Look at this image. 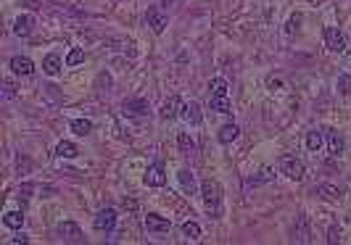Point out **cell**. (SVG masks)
<instances>
[{
    "instance_id": "cell-1",
    "label": "cell",
    "mask_w": 351,
    "mask_h": 245,
    "mask_svg": "<svg viewBox=\"0 0 351 245\" xmlns=\"http://www.w3.org/2000/svg\"><path fill=\"white\" fill-rule=\"evenodd\" d=\"M201 195H203V203H206L209 216L219 219L222 216V185L217 180H203L201 182Z\"/></svg>"
},
{
    "instance_id": "cell-2",
    "label": "cell",
    "mask_w": 351,
    "mask_h": 245,
    "mask_svg": "<svg viewBox=\"0 0 351 245\" xmlns=\"http://www.w3.org/2000/svg\"><path fill=\"white\" fill-rule=\"evenodd\" d=\"M280 172L288 177V180H293V182L304 180V164L296 156H285L283 158V161H280Z\"/></svg>"
},
{
    "instance_id": "cell-3",
    "label": "cell",
    "mask_w": 351,
    "mask_h": 245,
    "mask_svg": "<svg viewBox=\"0 0 351 245\" xmlns=\"http://www.w3.org/2000/svg\"><path fill=\"white\" fill-rule=\"evenodd\" d=\"M55 235H58V240H63V243H82V240H85L79 224H74V222H61L58 230H55Z\"/></svg>"
},
{
    "instance_id": "cell-4",
    "label": "cell",
    "mask_w": 351,
    "mask_h": 245,
    "mask_svg": "<svg viewBox=\"0 0 351 245\" xmlns=\"http://www.w3.org/2000/svg\"><path fill=\"white\" fill-rule=\"evenodd\" d=\"M145 21H148V26H151V29H153L156 34H161V32L166 29V24H169V18H166V13L161 11L159 5H153V8H148Z\"/></svg>"
},
{
    "instance_id": "cell-5",
    "label": "cell",
    "mask_w": 351,
    "mask_h": 245,
    "mask_svg": "<svg viewBox=\"0 0 351 245\" xmlns=\"http://www.w3.org/2000/svg\"><path fill=\"white\" fill-rule=\"evenodd\" d=\"M116 219H119V216H116L114 209H103V211H98V216H95V222H92V224H95L98 232H111L116 227Z\"/></svg>"
},
{
    "instance_id": "cell-6",
    "label": "cell",
    "mask_w": 351,
    "mask_h": 245,
    "mask_svg": "<svg viewBox=\"0 0 351 245\" xmlns=\"http://www.w3.org/2000/svg\"><path fill=\"white\" fill-rule=\"evenodd\" d=\"M122 111L127 116H148V111H151V106H148V100H143V98H129V100H124V106H122Z\"/></svg>"
},
{
    "instance_id": "cell-7",
    "label": "cell",
    "mask_w": 351,
    "mask_h": 245,
    "mask_svg": "<svg viewBox=\"0 0 351 245\" xmlns=\"http://www.w3.org/2000/svg\"><path fill=\"white\" fill-rule=\"evenodd\" d=\"M325 45H328V50H333V53H344L346 50V40H344V34H341L336 26H328V29H325Z\"/></svg>"
},
{
    "instance_id": "cell-8",
    "label": "cell",
    "mask_w": 351,
    "mask_h": 245,
    "mask_svg": "<svg viewBox=\"0 0 351 245\" xmlns=\"http://www.w3.org/2000/svg\"><path fill=\"white\" fill-rule=\"evenodd\" d=\"M145 185L148 187H164L166 185V174H164V166L161 164H151L148 166V172H145Z\"/></svg>"
},
{
    "instance_id": "cell-9",
    "label": "cell",
    "mask_w": 351,
    "mask_h": 245,
    "mask_svg": "<svg viewBox=\"0 0 351 245\" xmlns=\"http://www.w3.org/2000/svg\"><path fill=\"white\" fill-rule=\"evenodd\" d=\"M180 116H182L185 121H188V124H193V127H196V124H201V121H203L201 106H198L196 100H190V103H185V106H180Z\"/></svg>"
},
{
    "instance_id": "cell-10",
    "label": "cell",
    "mask_w": 351,
    "mask_h": 245,
    "mask_svg": "<svg viewBox=\"0 0 351 245\" xmlns=\"http://www.w3.org/2000/svg\"><path fill=\"white\" fill-rule=\"evenodd\" d=\"M11 69H13V74H18V77H32V74H34V63L26 58V55H13V58H11Z\"/></svg>"
},
{
    "instance_id": "cell-11",
    "label": "cell",
    "mask_w": 351,
    "mask_h": 245,
    "mask_svg": "<svg viewBox=\"0 0 351 245\" xmlns=\"http://www.w3.org/2000/svg\"><path fill=\"white\" fill-rule=\"evenodd\" d=\"M172 222L166 216H159V214H148L145 216V230L148 232H169Z\"/></svg>"
},
{
    "instance_id": "cell-12",
    "label": "cell",
    "mask_w": 351,
    "mask_h": 245,
    "mask_svg": "<svg viewBox=\"0 0 351 245\" xmlns=\"http://www.w3.org/2000/svg\"><path fill=\"white\" fill-rule=\"evenodd\" d=\"M322 132H325V137H328L330 156H341V153H344V137H341V132H336V129H322Z\"/></svg>"
},
{
    "instance_id": "cell-13",
    "label": "cell",
    "mask_w": 351,
    "mask_h": 245,
    "mask_svg": "<svg viewBox=\"0 0 351 245\" xmlns=\"http://www.w3.org/2000/svg\"><path fill=\"white\" fill-rule=\"evenodd\" d=\"M32 29H34V18H32L29 13L18 16L16 21H13V34H18V37H29Z\"/></svg>"
},
{
    "instance_id": "cell-14",
    "label": "cell",
    "mask_w": 351,
    "mask_h": 245,
    "mask_svg": "<svg viewBox=\"0 0 351 245\" xmlns=\"http://www.w3.org/2000/svg\"><path fill=\"white\" fill-rule=\"evenodd\" d=\"M177 148H180V153L182 156H196V140H193L188 132H180V137H177Z\"/></svg>"
},
{
    "instance_id": "cell-15",
    "label": "cell",
    "mask_w": 351,
    "mask_h": 245,
    "mask_svg": "<svg viewBox=\"0 0 351 245\" xmlns=\"http://www.w3.org/2000/svg\"><path fill=\"white\" fill-rule=\"evenodd\" d=\"M211 111H217V114H233L230 98L227 95H211Z\"/></svg>"
},
{
    "instance_id": "cell-16",
    "label": "cell",
    "mask_w": 351,
    "mask_h": 245,
    "mask_svg": "<svg viewBox=\"0 0 351 245\" xmlns=\"http://www.w3.org/2000/svg\"><path fill=\"white\" fill-rule=\"evenodd\" d=\"M77 153H79V148L74 143H69V140H61V143L55 145V156L58 158H74Z\"/></svg>"
},
{
    "instance_id": "cell-17",
    "label": "cell",
    "mask_w": 351,
    "mask_h": 245,
    "mask_svg": "<svg viewBox=\"0 0 351 245\" xmlns=\"http://www.w3.org/2000/svg\"><path fill=\"white\" fill-rule=\"evenodd\" d=\"M238 135H240V127L238 124H225V127L219 129L217 137H219V143L227 145V143H233V140H238Z\"/></svg>"
},
{
    "instance_id": "cell-18",
    "label": "cell",
    "mask_w": 351,
    "mask_h": 245,
    "mask_svg": "<svg viewBox=\"0 0 351 245\" xmlns=\"http://www.w3.org/2000/svg\"><path fill=\"white\" fill-rule=\"evenodd\" d=\"M309 219L307 216H299V224H296V243H309Z\"/></svg>"
},
{
    "instance_id": "cell-19",
    "label": "cell",
    "mask_w": 351,
    "mask_h": 245,
    "mask_svg": "<svg viewBox=\"0 0 351 245\" xmlns=\"http://www.w3.org/2000/svg\"><path fill=\"white\" fill-rule=\"evenodd\" d=\"M42 71L45 74H50V77H55V74L61 71V58L55 53H50V55H45V61H42Z\"/></svg>"
},
{
    "instance_id": "cell-20",
    "label": "cell",
    "mask_w": 351,
    "mask_h": 245,
    "mask_svg": "<svg viewBox=\"0 0 351 245\" xmlns=\"http://www.w3.org/2000/svg\"><path fill=\"white\" fill-rule=\"evenodd\" d=\"M177 106H180V98H177V95H172V98L161 106L159 116H161V119H174V116H177Z\"/></svg>"
},
{
    "instance_id": "cell-21",
    "label": "cell",
    "mask_w": 351,
    "mask_h": 245,
    "mask_svg": "<svg viewBox=\"0 0 351 245\" xmlns=\"http://www.w3.org/2000/svg\"><path fill=\"white\" fill-rule=\"evenodd\" d=\"M180 185L185 187V193H196V177H193V172H190V169H180Z\"/></svg>"
},
{
    "instance_id": "cell-22",
    "label": "cell",
    "mask_w": 351,
    "mask_h": 245,
    "mask_svg": "<svg viewBox=\"0 0 351 245\" xmlns=\"http://www.w3.org/2000/svg\"><path fill=\"white\" fill-rule=\"evenodd\" d=\"M71 132H74V135H79V137H85V135L92 132V121L90 119H74L71 121Z\"/></svg>"
},
{
    "instance_id": "cell-23",
    "label": "cell",
    "mask_w": 351,
    "mask_h": 245,
    "mask_svg": "<svg viewBox=\"0 0 351 245\" xmlns=\"http://www.w3.org/2000/svg\"><path fill=\"white\" fill-rule=\"evenodd\" d=\"M3 224H5V227H11V230H18L24 224V214L21 211H8L3 216Z\"/></svg>"
},
{
    "instance_id": "cell-24",
    "label": "cell",
    "mask_w": 351,
    "mask_h": 245,
    "mask_svg": "<svg viewBox=\"0 0 351 245\" xmlns=\"http://www.w3.org/2000/svg\"><path fill=\"white\" fill-rule=\"evenodd\" d=\"M322 135H325V132H320V129H312L307 135V148L312 150V153H317V150L322 148Z\"/></svg>"
},
{
    "instance_id": "cell-25",
    "label": "cell",
    "mask_w": 351,
    "mask_h": 245,
    "mask_svg": "<svg viewBox=\"0 0 351 245\" xmlns=\"http://www.w3.org/2000/svg\"><path fill=\"white\" fill-rule=\"evenodd\" d=\"M82 61H85V50H82V48H71L69 55H66V66H79Z\"/></svg>"
},
{
    "instance_id": "cell-26",
    "label": "cell",
    "mask_w": 351,
    "mask_h": 245,
    "mask_svg": "<svg viewBox=\"0 0 351 245\" xmlns=\"http://www.w3.org/2000/svg\"><path fill=\"white\" fill-rule=\"evenodd\" d=\"M182 232H185V238H190V240H198L201 238V227L196 222H185L182 224Z\"/></svg>"
},
{
    "instance_id": "cell-27",
    "label": "cell",
    "mask_w": 351,
    "mask_h": 245,
    "mask_svg": "<svg viewBox=\"0 0 351 245\" xmlns=\"http://www.w3.org/2000/svg\"><path fill=\"white\" fill-rule=\"evenodd\" d=\"M209 92H211V95H227V82L225 79H211Z\"/></svg>"
},
{
    "instance_id": "cell-28",
    "label": "cell",
    "mask_w": 351,
    "mask_h": 245,
    "mask_svg": "<svg viewBox=\"0 0 351 245\" xmlns=\"http://www.w3.org/2000/svg\"><path fill=\"white\" fill-rule=\"evenodd\" d=\"M320 195L325 198V201H338L341 193H338V187H333V185H322L320 187Z\"/></svg>"
},
{
    "instance_id": "cell-29",
    "label": "cell",
    "mask_w": 351,
    "mask_h": 245,
    "mask_svg": "<svg viewBox=\"0 0 351 245\" xmlns=\"http://www.w3.org/2000/svg\"><path fill=\"white\" fill-rule=\"evenodd\" d=\"M338 90H341V95H351V77L349 74H341L338 77Z\"/></svg>"
},
{
    "instance_id": "cell-30",
    "label": "cell",
    "mask_w": 351,
    "mask_h": 245,
    "mask_svg": "<svg viewBox=\"0 0 351 245\" xmlns=\"http://www.w3.org/2000/svg\"><path fill=\"white\" fill-rule=\"evenodd\" d=\"M299 26H301V13H296V16L288 18V24H285V32H288V34H296V32H299Z\"/></svg>"
},
{
    "instance_id": "cell-31",
    "label": "cell",
    "mask_w": 351,
    "mask_h": 245,
    "mask_svg": "<svg viewBox=\"0 0 351 245\" xmlns=\"http://www.w3.org/2000/svg\"><path fill=\"white\" fill-rule=\"evenodd\" d=\"M95 87H98V92H106L108 87H111V77L103 71V74H98V82H95Z\"/></svg>"
},
{
    "instance_id": "cell-32",
    "label": "cell",
    "mask_w": 351,
    "mask_h": 245,
    "mask_svg": "<svg viewBox=\"0 0 351 245\" xmlns=\"http://www.w3.org/2000/svg\"><path fill=\"white\" fill-rule=\"evenodd\" d=\"M16 90H18V87H16L13 79H3V95H5V98H13Z\"/></svg>"
},
{
    "instance_id": "cell-33",
    "label": "cell",
    "mask_w": 351,
    "mask_h": 245,
    "mask_svg": "<svg viewBox=\"0 0 351 245\" xmlns=\"http://www.w3.org/2000/svg\"><path fill=\"white\" fill-rule=\"evenodd\" d=\"M32 190L34 187L26 182V185H21V190H18V198H21V201H26V198H32Z\"/></svg>"
},
{
    "instance_id": "cell-34",
    "label": "cell",
    "mask_w": 351,
    "mask_h": 245,
    "mask_svg": "<svg viewBox=\"0 0 351 245\" xmlns=\"http://www.w3.org/2000/svg\"><path fill=\"white\" fill-rule=\"evenodd\" d=\"M328 243H338V230H336V227L328 232Z\"/></svg>"
}]
</instances>
